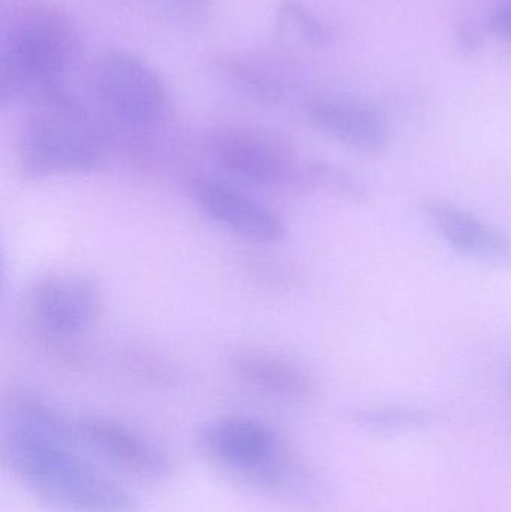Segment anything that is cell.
Listing matches in <instances>:
<instances>
[{"instance_id": "cell-1", "label": "cell", "mask_w": 511, "mask_h": 512, "mask_svg": "<svg viewBox=\"0 0 511 512\" xmlns=\"http://www.w3.org/2000/svg\"><path fill=\"white\" fill-rule=\"evenodd\" d=\"M77 424L33 396L12 400L6 415L5 459L14 477L48 507L62 512H138V499L75 448Z\"/></svg>"}, {"instance_id": "cell-2", "label": "cell", "mask_w": 511, "mask_h": 512, "mask_svg": "<svg viewBox=\"0 0 511 512\" xmlns=\"http://www.w3.org/2000/svg\"><path fill=\"white\" fill-rule=\"evenodd\" d=\"M201 451L222 474L246 489L305 508L326 504V490L308 466L264 421L227 415L204 424Z\"/></svg>"}, {"instance_id": "cell-3", "label": "cell", "mask_w": 511, "mask_h": 512, "mask_svg": "<svg viewBox=\"0 0 511 512\" xmlns=\"http://www.w3.org/2000/svg\"><path fill=\"white\" fill-rule=\"evenodd\" d=\"M80 35L59 6L26 0L5 17L0 36V93L3 102L33 101L60 87L77 62Z\"/></svg>"}, {"instance_id": "cell-4", "label": "cell", "mask_w": 511, "mask_h": 512, "mask_svg": "<svg viewBox=\"0 0 511 512\" xmlns=\"http://www.w3.org/2000/svg\"><path fill=\"white\" fill-rule=\"evenodd\" d=\"M29 104L18 137V167L24 179L87 173L104 161V135L74 96L56 87Z\"/></svg>"}, {"instance_id": "cell-5", "label": "cell", "mask_w": 511, "mask_h": 512, "mask_svg": "<svg viewBox=\"0 0 511 512\" xmlns=\"http://www.w3.org/2000/svg\"><path fill=\"white\" fill-rule=\"evenodd\" d=\"M89 92L105 122L132 134H147L170 116L164 78L131 51L99 54L90 66Z\"/></svg>"}, {"instance_id": "cell-6", "label": "cell", "mask_w": 511, "mask_h": 512, "mask_svg": "<svg viewBox=\"0 0 511 512\" xmlns=\"http://www.w3.org/2000/svg\"><path fill=\"white\" fill-rule=\"evenodd\" d=\"M213 161L233 176L261 186L293 182L300 173L296 153L279 138L245 126L215 129L207 137Z\"/></svg>"}, {"instance_id": "cell-7", "label": "cell", "mask_w": 511, "mask_h": 512, "mask_svg": "<svg viewBox=\"0 0 511 512\" xmlns=\"http://www.w3.org/2000/svg\"><path fill=\"white\" fill-rule=\"evenodd\" d=\"M192 200L207 219L248 242L273 245L287 234L278 213L221 180H195Z\"/></svg>"}, {"instance_id": "cell-8", "label": "cell", "mask_w": 511, "mask_h": 512, "mask_svg": "<svg viewBox=\"0 0 511 512\" xmlns=\"http://www.w3.org/2000/svg\"><path fill=\"white\" fill-rule=\"evenodd\" d=\"M32 313L39 327L51 336L83 333L98 318L102 294L86 274L62 273L47 277L32 292Z\"/></svg>"}, {"instance_id": "cell-9", "label": "cell", "mask_w": 511, "mask_h": 512, "mask_svg": "<svg viewBox=\"0 0 511 512\" xmlns=\"http://www.w3.org/2000/svg\"><path fill=\"white\" fill-rule=\"evenodd\" d=\"M75 424L83 444L123 471L153 481L173 477L167 453L125 424L99 415H84Z\"/></svg>"}, {"instance_id": "cell-10", "label": "cell", "mask_w": 511, "mask_h": 512, "mask_svg": "<svg viewBox=\"0 0 511 512\" xmlns=\"http://www.w3.org/2000/svg\"><path fill=\"white\" fill-rule=\"evenodd\" d=\"M305 114L318 129L359 152H383L389 144V123L368 102L341 96H315L305 102Z\"/></svg>"}, {"instance_id": "cell-11", "label": "cell", "mask_w": 511, "mask_h": 512, "mask_svg": "<svg viewBox=\"0 0 511 512\" xmlns=\"http://www.w3.org/2000/svg\"><path fill=\"white\" fill-rule=\"evenodd\" d=\"M428 215L440 236L458 254L492 267H511V237L470 210L432 201Z\"/></svg>"}, {"instance_id": "cell-12", "label": "cell", "mask_w": 511, "mask_h": 512, "mask_svg": "<svg viewBox=\"0 0 511 512\" xmlns=\"http://www.w3.org/2000/svg\"><path fill=\"white\" fill-rule=\"evenodd\" d=\"M230 370L242 384L287 402L314 396L315 382L305 367L272 352L240 351L230 358Z\"/></svg>"}, {"instance_id": "cell-13", "label": "cell", "mask_w": 511, "mask_h": 512, "mask_svg": "<svg viewBox=\"0 0 511 512\" xmlns=\"http://www.w3.org/2000/svg\"><path fill=\"white\" fill-rule=\"evenodd\" d=\"M275 27L279 38L324 47L330 32L323 21L302 0H282L275 11Z\"/></svg>"}, {"instance_id": "cell-14", "label": "cell", "mask_w": 511, "mask_h": 512, "mask_svg": "<svg viewBox=\"0 0 511 512\" xmlns=\"http://www.w3.org/2000/svg\"><path fill=\"white\" fill-rule=\"evenodd\" d=\"M218 66L228 80L252 95L266 101H278L282 96V83L278 77L252 57L227 54L218 60Z\"/></svg>"}, {"instance_id": "cell-15", "label": "cell", "mask_w": 511, "mask_h": 512, "mask_svg": "<svg viewBox=\"0 0 511 512\" xmlns=\"http://www.w3.org/2000/svg\"><path fill=\"white\" fill-rule=\"evenodd\" d=\"M429 415L417 409L383 408L357 412L356 421L374 432H402L419 429L429 423Z\"/></svg>"}, {"instance_id": "cell-16", "label": "cell", "mask_w": 511, "mask_h": 512, "mask_svg": "<svg viewBox=\"0 0 511 512\" xmlns=\"http://www.w3.org/2000/svg\"><path fill=\"white\" fill-rule=\"evenodd\" d=\"M147 2L155 6L168 20L185 27L203 23L212 6V0H147Z\"/></svg>"}, {"instance_id": "cell-17", "label": "cell", "mask_w": 511, "mask_h": 512, "mask_svg": "<svg viewBox=\"0 0 511 512\" xmlns=\"http://www.w3.org/2000/svg\"><path fill=\"white\" fill-rule=\"evenodd\" d=\"M488 27L495 35L511 42V0L492 9L488 18Z\"/></svg>"}, {"instance_id": "cell-18", "label": "cell", "mask_w": 511, "mask_h": 512, "mask_svg": "<svg viewBox=\"0 0 511 512\" xmlns=\"http://www.w3.org/2000/svg\"><path fill=\"white\" fill-rule=\"evenodd\" d=\"M456 42H458L459 50L462 53L473 54L482 44V38H480L479 30L473 26L471 21H462L456 30Z\"/></svg>"}]
</instances>
